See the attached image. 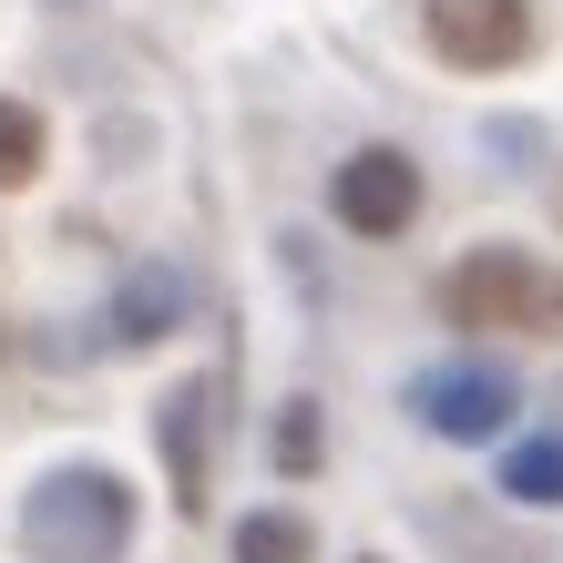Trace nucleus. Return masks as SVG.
Returning <instances> with one entry per match:
<instances>
[{
	"label": "nucleus",
	"mask_w": 563,
	"mask_h": 563,
	"mask_svg": "<svg viewBox=\"0 0 563 563\" xmlns=\"http://www.w3.org/2000/svg\"><path fill=\"white\" fill-rule=\"evenodd\" d=\"M236 563H308V522L297 512H246L236 522Z\"/></svg>",
	"instance_id": "nucleus-8"
},
{
	"label": "nucleus",
	"mask_w": 563,
	"mask_h": 563,
	"mask_svg": "<svg viewBox=\"0 0 563 563\" xmlns=\"http://www.w3.org/2000/svg\"><path fill=\"white\" fill-rule=\"evenodd\" d=\"M154 430H164V482H175V512H206V492H216V461H206L216 389H206V379H185L175 400L154 410Z\"/></svg>",
	"instance_id": "nucleus-6"
},
{
	"label": "nucleus",
	"mask_w": 563,
	"mask_h": 563,
	"mask_svg": "<svg viewBox=\"0 0 563 563\" xmlns=\"http://www.w3.org/2000/svg\"><path fill=\"white\" fill-rule=\"evenodd\" d=\"M175 318H185V277H175V267H134V277H123V297L103 308V339H113V349H144V339H164Z\"/></svg>",
	"instance_id": "nucleus-7"
},
{
	"label": "nucleus",
	"mask_w": 563,
	"mask_h": 563,
	"mask_svg": "<svg viewBox=\"0 0 563 563\" xmlns=\"http://www.w3.org/2000/svg\"><path fill=\"white\" fill-rule=\"evenodd\" d=\"M277 461H287V472H308V461H318V410H287L277 420Z\"/></svg>",
	"instance_id": "nucleus-11"
},
{
	"label": "nucleus",
	"mask_w": 563,
	"mask_h": 563,
	"mask_svg": "<svg viewBox=\"0 0 563 563\" xmlns=\"http://www.w3.org/2000/svg\"><path fill=\"white\" fill-rule=\"evenodd\" d=\"M420 31L451 73H512L533 52V0H420Z\"/></svg>",
	"instance_id": "nucleus-3"
},
{
	"label": "nucleus",
	"mask_w": 563,
	"mask_h": 563,
	"mask_svg": "<svg viewBox=\"0 0 563 563\" xmlns=\"http://www.w3.org/2000/svg\"><path fill=\"white\" fill-rule=\"evenodd\" d=\"M503 492L512 503H563V441H522L503 461Z\"/></svg>",
	"instance_id": "nucleus-9"
},
{
	"label": "nucleus",
	"mask_w": 563,
	"mask_h": 563,
	"mask_svg": "<svg viewBox=\"0 0 563 563\" xmlns=\"http://www.w3.org/2000/svg\"><path fill=\"white\" fill-rule=\"evenodd\" d=\"M31 175H42V113L0 103V185H31Z\"/></svg>",
	"instance_id": "nucleus-10"
},
{
	"label": "nucleus",
	"mask_w": 563,
	"mask_h": 563,
	"mask_svg": "<svg viewBox=\"0 0 563 563\" xmlns=\"http://www.w3.org/2000/svg\"><path fill=\"white\" fill-rule=\"evenodd\" d=\"M410 410L441 430V441H492V430L512 420V379L503 369H430L410 389Z\"/></svg>",
	"instance_id": "nucleus-5"
},
{
	"label": "nucleus",
	"mask_w": 563,
	"mask_h": 563,
	"mask_svg": "<svg viewBox=\"0 0 563 563\" xmlns=\"http://www.w3.org/2000/svg\"><path fill=\"white\" fill-rule=\"evenodd\" d=\"M441 318L451 328H503V339H553L563 328V267L522 246H472L441 277Z\"/></svg>",
	"instance_id": "nucleus-1"
},
{
	"label": "nucleus",
	"mask_w": 563,
	"mask_h": 563,
	"mask_svg": "<svg viewBox=\"0 0 563 563\" xmlns=\"http://www.w3.org/2000/svg\"><path fill=\"white\" fill-rule=\"evenodd\" d=\"M21 533L42 563H113L123 533H134V492H123L113 472H92V461H73V472H52L42 492H31Z\"/></svg>",
	"instance_id": "nucleus-2"
},
{
	"label": "nucleus",
	"mask_w": 563,
	"mask_h": 563,
	"mask_svg": "<svg viewBox=\"0 0 563 563\" xmlns=\"http://www.w3.org/2000/svg\"><path fill=\"white\" fill-rule=\"evenodd\" d=\"M328 206H339V225H358V236H400V225L420 216V164H410V154H389V144H369V154H349V164H339Z\"/></svg>",
	"instance_id": "nucleus-4"
}]
</instances>
